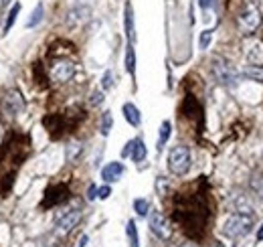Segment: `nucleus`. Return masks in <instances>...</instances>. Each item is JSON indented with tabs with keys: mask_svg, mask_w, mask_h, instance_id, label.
<instances>
[{
	"mask_svg": "<svg viewBox=\"0 0 263 247\" xmlns=\"http://www.w3.org/2000/svg\"><path fill=\"white\" fill-rule=\"evenodd\" d=\"M43 124H45V128L49 130V134L53 138H61L63 132H67L71 126L73 128L77 126V122L71 120V116H61V114H49V116H45Z\"/></svg>",
	"mask_w": 263,
	"mask_h": 247,
	"instance_id": "6",
	"label": "nucleus"
},
{
	"mask_svg": "<svg viewBox=\"0 0 263 247\" xmlns=\"http://www.w3.org/2000/svg\"><path fill=\"white\" fill-rule=\"evenodd\" d=\"M174 219L188 235L202 237L209 219V205L204 193H180L174 199Z\"/></svg>",
	"mask_w": 263,
	"mask_h": 247,
	"instance_id": "1",
	"label": "nucleus"
},
{
	"mask_svg": "<svg viewBox=\"0 0 263 247\" xmlns=\"http://www.w3.org/2000/svg\"><path fill=\"white\" fill-rule=\"evenodd\" d=\"M18 12H20V4L16 2V4H12L10 12H8V16H6V22H4V33H8V30L12 28V24H14L16 16H18Z\"/></svg>",
	"mask_w": 263,
	"mask_h": 247,
	"instance_id": "26",
	"label": "nucleus"
},
{
	"mask_svg": "<svg viewBox=\"0 0 263 247\" xmlns=\"http://www.w3.org/2000/svg\"><path fill=\"white\" fill-rule=\"evenodd\" d=\"M237 24H239V28L243 30L245 35L255 33V30L259 28V24H261V14H259V10H257L255 6H247V8L239 14Z\"/></svg>",
	"mask_w": 263,
	"mask_h": 247,
	"instance_id": "9",
	"label": "nucleus"
},
{
	"mask_svg": "<svg viewBox=\"0 0 263 247\" xmlns=\"http://www.w3.org/2000/svg\"><path fill=\"white\" fill-rule=\"evenodd\" d=\"M134 211L138 213V217H146L150 211V203L146 201V199H136L134 201Z\"/></svg>",
	"mask_w": 263,
	"mask_h": 247,
	"instance_id": "24",
	"label": "nucleus"
},
{
	"mask_svg": "<svg viewBox=\"0 0 263 247\" xmlns=\"http://www.w3.org/2000/svg\"><path fill=\"white\" fill-rule=\"evenodd\" d=\"M182 114L186 116V118H198V122H202V108H200V104L196 102V98L194 96H186L184 98V104H182Z\"/></svg>",
	"mask_w": 263,
	"mask_h": 247,
	"instance_id": "12",
	"label": "nucleus"
},
{
	"mask_svg": "<svg viewBox=\"0 0 263 247\" xmlns=\"http://www.w3.org/2000/svg\"><path fill=\"white\" fill-rule=\"evenodd\" d=\"M126 233H128V239H130V247H140V237H138V227L134 221H128L126 225Z\"/></svg>",
	"mask_w": 263,
	"mask_h": 247,
	"instance_id": "23",
	"label": "nucleus"
},
{
	"mask_svg": "<svg viewBox=\"0 0 263 247\" xmlns=\"http://www.w3.org/2000/svg\"><path fill=\"white\" fill-rule=\"evenodd\" d=\"M87 199H89V201L97 199V187H95V184H89V189H87Z\"/></svg>",
	"mask_w": 263,
	"mask_h": 247,
	"instance_id": "32",
	"label": "nucleus"
},
{
	"mask_svg": "<svg viewBox=\"0 0 263 247\" xmlns=\"http://www.w3.org/2000/svg\"><path fill=\"white\" fill-rule=\"evenodd\" d=\"M69 187L65 182H59V184H53V187H49L47 191H45V197H43V203H41V207L43 209H53V207H57V205H61V203H65L67 199H69Z\"/></svg>",
	"mask_w": 263,
	"mask_h": 247,
	"instance_id": "7",
	"label": "nucleus"
},
{
	"mask_svg": "<svg viewBox=\"0 0 263 247\" xmlns=\"http://www.w3.org/2000/svg\"><path fill=\"white\" fill-rule=\"evenodd\" d=\"M89 104L91 106H101L103 104V94H101V91H93V94H91V100H89Z\"/></svg>",
	"mask_w": 263,
	"mask_h": 247,
	"instance_id": "30",
	"label": "nucleus"
},
{
	"mask_svg": "<svg viewBox=\"0 0 263 247\" xmlns=\"http://www.w3.org/2000/svg\"><path fill=\"white\" fill-rule=\"evenodd\" d=\"M211 69H213V77L217 79V83H221V85H225V87H235V85H237L239 73H237L235 67L229 63V61L217 57V59L213 61V67H211Z\"/></svg>",
	"mask_w": 263,
	"mask_h": 247,
	"instance_id": "5",
	"label": "nucleus"
},
{
	"mask_svg": "<svg viewBox=\"0 0 263 247\" xmlns=\"http://www.w3.org/2000/svg\"><path fill=\"white\" fill-rule=\"evenodd\" d=\"M124 174V164L122 162H109L101 168V178L105 182H115V180H120Z\"/></svg>",
	"mask_w": 263,
	"mask_h": 247,
	"instance_id": "13",
	"label": "nucleus"
},
{
	"mask_svg": "<svg viewBox=\"0 0 263 247\" xmlns=\"http://www.w3.org/2000/svg\"><path fill=\"white\" fill-rule=\"evenodd\" d=\"M178 247H198V243H194V241H184V243H180Z\"/></svg>",
	"mask_w": 263,
	"mask_h": 247,
	"instance_id": "35",
	"label": "nucleus"
},
{
	"mask_svg": "<svg viewBox=\"0 0 263 247\" xmlns=\"http://www.w3.org/2000/svg\"><path fill=\"white\" fill-rule=\"evenodd\" d=\"M213 247H223V245H221V243H215V245H213Z\"/></svg>",
	"mask_w": 263,
	"mask_h": 247,
	"instance_id": "40",
	"label": "nucleus"
},
{
	"mask_svg": "<svg viewBox=\"0 0 263 247\" xmlns=\"http://www.w3.org/2000/svg\"><path fill=\"white\" fill-rule=\"evenodd\" d=\"M2 108H4V112L10 114V116H16V114H20V112L24 110V100H22V96H20L18 89L6 91V96H4V100H2Z\"/></svg>",
	"mask_w": 263,
	"mask_h": 247,
	"instance_id": "10",
	"label": "nucleus"
},
{
	"mask_svg": "<svg viewBox=\"0 0 263 247\" xmlns=\"http://www.w3.org/2000/svg\"><path fill=\"white\" fill-rule=\"evenodd\" d=\"M109 195H111V187L109 184H105V187H101V189H97V199H109Z\"/></svg>",
	"mask_w": 263,
	"mask_h": 247,
	"instance_id": "31",
	"label": "nucleus"
},
{
	"mask_svg": "<svg viewBox=\"0 0 263 247\" xmlns=\"http://www.w3.org/2000/svg\"><path fill=\"white\" fill-rule=\"evenodd\" d=\"M126 71L132 77L136 75V51H134V45H130V43L126 47Z\"/></svg>",
	"mask_w": 263,
	"mask_h": 247,
	"instance_id": "20",
	"label": "nucleus"
},
{
	"mask_svg": "<svg viewBox=\"0 0 263 247\" xmlns=\"http://www.w3.org/2000/svg\"><path fill=\"white\" fill-rule=\"evenodd\" d=\"M81 217H83L81 209H71V211H67L63 215L59 221H57V229H59V233H69V231H73L79 225Z\"/></svg>",
	"mask_w": 263,
	"mask_h": 247,
	"instance_id": "11",
	"label": "nucleus"
},
{
	"mask_svg": "<svg viewBox=\"0 0 263 247\" xmlns=\"http://www.w3.org/2000/svg\"><path fill=\"white\" fill-rule=\"evenodd\" d=\"M124 30H126L128 43L134 45V41H136V28H134V8H132L130 2H126V8H124Z\"/></svg>",
	"mask_w": 263,
	"mask_h": 247,
	"instance_id": "14",
	"label": "nucleus"
},
{
	"mask_svg": "<svg viewBox=\"0 0 263 247\" xmlns=\"http://www.w3.org/2000/svg\"><path fill=\"white\" fill-rule=\"evenodd\" d=\"M243 75L253 81H263V65H247L243 69Z\"/></svg>",
	"mask_w": 263,
	"mask_h": 247,
	"instance_id": "21",
	"label": "nucleus"
},
{
	"mask_svg": "<svg viewBox=\"0 0 263 247\" xmlns=\"http://www.w3.org/2000/svg\"><path fill=\"white\" fill-rule=\"evenodd\" d=\"M12 2V0H0V6H8Z\"/></svg>",
	"mask_w": 263,
	"mask_h": 247,
	"instance_id": "39",
	"label": "nucleus"
},
{
	"mask_svg": "<svg viewBox=\"0 0 263 247\" xmlns=\"http://www.w3.org/2000/svg\"><path fill=\"white\" fill-rule=\"evenodd\" d=\"M255 221H253V215L249 213H235L225 221L223 225V235H227L229 239H239L251 233Z\"/></svg>",
	"mask_w": 263,
	"mask_h": 247,
	"instance_id": "2",
	"label": "nucleus"
},
{
	"mask_svg": "<svg viewBox=\"0 0 263 247\" xmlns=\"http://www.w3.org/2000/svg\"><path fill=\"white\" fill-rule=\"evenodd\" d=\"M132 148H134V140H130L124 148H122V158H126V156H130V154H132Z\"/></svg>",
	"mask_w": 263,
	"mask_h": 247,
	"instance_id": "33",
	"label": "nucleus"
},
{
	"mask_svg": "<svg viewBox=\"0 0 263 247\" xmlns=\"http://www.w3.org/2000/svg\"><path fill=\"white\" fill-rule=\"evenodd\" d=\"M170 134H172V124H170L168 120H164V122H162V126H160V134H158V144H156L158 152L166 146V142H168Z\"/></svg>",
	"mask_w": 263,
	"mask_h": 247,
	"instance_id": "18",
	"label": "nucleus"
},
{
	"mask_svg": "<svg viewBox=\"0 0 263 247\" xmlns=\"http://www.w3.org/2000/svg\"><path fill=\"white\" fill-rule=\"evenodd\" d=\"M211 41H213V30H202V33H200V41H198L200 49H202V51H204V49H209Z\"/></svg>",
	"mask_w": 263,
	"mask_h": 247,
	"instance_id": "27",
	"label": "nucleus"
},
{
	"mask_svg": "<svg viewBox=\"0 0 263 247\" xmlns=\"http://www.w3.org/2000/svg\"><path fill=\"white\" fill-rule=\"evenodd\" d=\"M87 241H89V237H87V235H83V237L79 239V247H85V245H87Z\"/></svg>",
	"mask_w": 263,
	"mask_h": 247,
	"instance_id": "37",
	"label": "nucleus"
},
{
	"mask_svg": "<svg viewBox=\"0 0 263 247\" xmlns=\"http://www.w3.org/2000/svg\"><path fill=\"white\" fill-rule=\"evenodd\" d=\"M257 241H263V223H261V227L257 231Z\"/></svg>",
	"mask_w": 263,
	"mask_h": 247,
	"instance_id": "38",
	"label": "nucleus"
},
{
	"mask_svg": "<svg viewBox=\"0 0 263 247\" xmlns=\"http://www.w3.org/2000/svg\"><path fill=\"white\" fill-rule=\"evenodd\" d=\"M87 16H89V8H87V6H79V8H73V10L69 12L67 22H69V26H77V24L85 22Z\"/></svg>",
	"mask_w": 263,
	"mask_h": 247,
	"instance_id": "16",
	"label": "nucleus"
},
{
	"mask_svg": "<svg viewBox=\"0 0 263 247\" xmlns=\"http://www.w3.org/2000/svg\"><path fill=\"white\" fill-rule=\"evenodd\" d=\"M146 154H148V150H146V144L142 138H136L134 140V148H132V154H130V158L134 162H142L146 158Z\"/></svg>",
	"mask_w": 263,
	"mask_h": 247,
	"instance_id": "17",
	"label": "nucleus"
},
{
	"mask_svg": "<svg viewBox=\"0 0 263 247\" xmlns=\"http://www.w3.org/2000/svg\"><path fill=\"white\" fill-rule=\"evenodd\" d=\"M168 170L174 176H184L190 170V150L186 146H174L168 152Z\"/></svg>",
	"mask_w": 263,
	"mask_h": 247,
	"instance_id": "3",
	"label": "nucleus"
},
{
	"mask_svg": "<svg viewBox=\"0 0 263 247\" xmlns=\"http://www.w3.org/2000/svg\"><path fill=\"white\" fill-rule=\"evenodd\" d=\"M81 152H83V144L81 142H71L69 146H67V150H65V158H67V162H75L79 156H81Z\"/></svg>",
	"mask_w": 263,
	"mask_h": 247,
	"instance_id": "19",
	"label": "nucleus"
},
{
	"mask_svg": "<svg viewBox=\"0 0 263 247\" xmlns=\"http://www.w3.org/2000/svg\"><path fill=\"white\" fill-rule=\"evenodd\" d=\"M75 71H77V67H75V63L71 59L57 57L49 67V77H51L53 83H67L69 79H73Z\"/></svg>",
	"mask_w": 263,
	"mask_h": 247,
	"instance_id": "4",
	"label": "nucleus"
},
{
	"mask_svg": "<svg viewBox=\"0 0 263 247\" xmlns=\"http://www.w3.org/2000/svg\"><path fill=\"white\" fill-rule=\"evenodd\" d=\"M251 189L257 193V197H263V176H255L251 180Z\"/></svg>",
	"mask_w": 263,
	"mask_h": 247,
	"instance_id": "28",
	"label": "nucleus"
},
{
	"mask_svg": "<svg viewBox=\"0 0 263 247\" xmlns=\"http://www.w3.org/2000/svg\"><path fill=\"white\" fill-rule=\"evenodd\" d=\"M101 87H103L105 91L113 87V73H111V71H105V73H103V77H101Z\"/></svg>",
	"mask_w": 263,
	"mask_h": 247,
	"instance_id": "29",
	"label": "nucleus"
},
{
	"mask_svg": "<svg viewBox=\"0 0 263 247\" xmlns=\"http://www.w3.org/2000/svg\"><path fill=\"white\" fill-rule=\"evenodd\" d=\"M111 126H113V116H111V112H105V114L101 116V126H99L101 134L107 136V134L111 132Z\"/></svg>",
	"mask_w": 263,
	"mask_h": 247,
	"instance_id": "25",
	"label": "nucleus"
},
{
	"mask_svg": "<svg viewBox=\"0 0 263 247\" xmlns=\"http://www.w3.org/2000/svg\"><path fill=\"white\" fill-rule=\"evenodd\" d=\"M198 4H200V8L207 10V8H211L215 4V0H198Z\"/></svg>",
	"mask_w": 263,
	"mask_h": 247,
	"instance_id": "34",
	"label": "nucleus"
},
{
	"mask_svg": "<svg viewBox=\"0 0 263 247\" xmlns=\"http://www.w3.org/2000/svg\"><path fill=\"white\" fill-rule=\"evenodd\" d=\"M148 225H150V231L160 237L162 241H168L172 237V227H170V221L164 217L160 211H154L150 213V219H148Z\"/></svg>",
	"mask_w": 263,
	"mask_h": 247,
	"instance_id": "8",
	"label": "nucleus"
},
{
	"mask_svg": "<svg viewBox=\"0 0 263 247\" xmlns=\"http://www.w3.org/2000/svg\"><path fill=\"white\" fill-rule=\"evenodd\" d=\"M122 112H124V118H126V122L130 124V126H134V128H138L140 124H142V114H140V110L134 106V104H124V108H122Z\"/></svg>",
	"mask_w": 263,
	"mask_h": 247,
	"instance_id": "15",
	"label": "nucleus"
},
{
	"mask_svg": "<svg viewBox=\"0 0 263 247\" xmlns=\"http://www.w3.org/2000/svg\"><path fill=\"white\" fill-rule=\"evenodd\" d=\"M43 14H45V8H43V4H37L35 6V10L31 12V18L26 20V28H35L41 20H43Z\"/></svg>",
	"mask_w": 263,
	"mask_h": 247,
	"instance_id": "22",
	"label": "nucleus"
},
{
	"mask_svg": "<svg viewBox=\"0 0 263 247\" xmlns=\"http://www.w3.org/2000/svg\"><path fill=\"white\" fill-rule=\"evenodd\" d=\"M4 142V126H2V122H0V146H2Z\"/></svg>",
	"mask_w": 263,
	"mask_h": 247,
	"instance_id": "36",
	"label": "nucleus"
}]
</instances>
